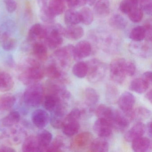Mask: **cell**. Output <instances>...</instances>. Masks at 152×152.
I'll return each instance as SVG.
<instances>
[{"mask_svg":"<svg viewBox=\"0 0 152 152\" xmlns=\"http://www.w3.org/2000/svg\"><path fill=\"white\" fill-rule=\"evenodd\" d=\"M22 148L24 152H41L37 136L31 135L26 137L23 142Z\"/></svg>","mask_w":152,"mask_h":152,"instance_id":"21","label":"cell"},{"mask_svg":"<svg viewBox=\"0 0 152 152\" xmlns=\"http://www.w3.org/2000/svg\"><path fill=\"white\" fill-rule=\"evenodd\" d=\"M60 101H62L58 97L54 95L47 94L45 95L42 103L46 110L51 112L56 108Z\"/></svg>","mask_w":152,"mask_h":152,"instance_id":"35","label":"cell"},{"mask_svg":"<svg viewBox=\"0 0 152 152\" xmlns=\"http://www.w3.org/2000/svg\"><path fill=\"white\" fill-rule=\"evenodd\" d=\"M92 139V135L90 132H82L73 139L71 143V148L76 150L83 149L90 145Z\"/></svg>","mask_w":152,"mask_h":152,"instance_id":"15","label":"cell"},{"mask_svg":"<svg viewBox=\"0 0 152 152\" xmlns=\"http://www.w3.org/2000/svg\"><path fill=\"white\" fill-rule=\"evenodd\" d=\"M32 53L35 58L40 62L46 61L48 58V49L45 44L41 42L34 43L32 46Z\"/></svg>","mask_w":152,"mask_h":152,"instance_id":"27","label":"cell"},{"mask_svg":"<svg viewBox=\"0 0 152 152\" xmlns=\"http://www.w3.org/2000/svg\"><path fill=\"white\" fill-rule=\"evenodd\" d=\"M45 96L44 86L39 83L28 86L23 95V100L26 105L36 107L41 104Z\"/></svg>","mask_w":152,"mask_h":152,"instance_id":"2","label":"cell"},{"mask_svg":"<svg viewBox=\"0 0 152 152\" xmlns=\"http://www.w3.org/2000/svg\"><path fill=\"white\" fill-rule=\"evenodd\" d=\"M138 0H123L120 3L119 8L122 13L128 14L131 11L137 7Z\"/></svg>","mask_w":152,"mask_h":152,"instance_id":"44","label":"cell"},{"mask_svg":"<svg viewBox=\"0 0 152 152\" xmlns=\"http://www.w3.org/2000/svg\"><path fill=\"white\" fill-rule=\"evenodd\" d=\"M45 76V68L36 58H26L19 66L18 79L27 86L39 83Z\"/></svg>","mask_w":152,"mask_h":152,"instance_id":"1","label":"cell"},{"mask_svg":"<svg viewBox=\"0 0 152 152\" xmlns=\"http://www.w3.org/2000/svg\"><path fill=\"white\" fill-rule=\"evenodd\" d=\"M146 129L147 131L148 134L150 137H152V131H151V122H149L146 125Z\"/></svg>","mask_w":152,"mask_h":152,"instance_id":"57","label":"cell"},{"mask_svg":"<svg viewBox=\"0 0 152 152\" xmlns=\"http://www.w3.org/2000/svg\"><path fill=\"white\" fill-rule=\"evenodd\" d=\"M152 90L150 89V90L148 91L147 92L146 94L145 95V98L151 103H152Z\"/></svg>","mask_w":152,"mask_h":152,"instance_id":"56","label":"cell"},{"mask_svg":"<svg viewBox=\"0 0 152 152\" xmlns=\"http://www.w3.org/2000/svg\"><path fill=\"white\" fill-rule=\"evenodd\" d=\"M132 143V148L134 152H147L151 147V141L147 137H140L134 140Z\"/></svg>","mask_w":152,"mask_h":152,"instance_id":"22","label":"cell"},{"mask_svg":"<svg viewBox=\"0 0 152 152\" xmlns=\"http://www.w3.org/2000/svg\"><path fill=\"white\" fill-rule=\"evenodd\" d=\"M20 119L21 115L19 112L11 111L5 117L0 119V131L3 132L7 129L17 125Z\"/></svg>","mask_w":152,"mask_h":152,"instance_id":"16","label":"cell"},{"mask_svg":"<svg viewBox=\"0 0 152 152\" xmlns=\"http://www.w3.org/2000/svg\"><path fill=\"white\" fill-rule=\"evenodd\" d=\"M149 86L150 85L142 78H137L130 83L129 88L136 93L143 94L147 91Z\"/></svg>","mask_w":152,"mask_h":152,"instance_id":"32","label":"cell"},{"mask_svg":"<svg viewBox=\"0 0 152 152\" xmlns=\"http://www.w3.org/2000/svg\"><path fill=\"white\" fill-rule=\"evenodd\" d=\"M50 120L48 112L43 109L35 110L31 115V120L33 124L38 129H42L48 125Z\"/></svg>","mask_w":152,"mask_h":152,"instance_id":"13","label":"cell"},{"mask_svg":"<svg viewBox=\"0 0 152 152\" xmlns=\"http://www.w3.org/2000/svg\"><path fill=\"white\" fill-rule=\"evenodd\" d=\"M145 31L144 26H138L133 28L130 33L129 37L134 42H141L145 39Z\"/></svg>","mask_w":152,"mask_h":152,"instance_id":"43","label":"cell"},{"mask_svg":"<svg viewBox=\"0 0 152 152\" xmlns=\"http://www.w3.org/2000/svg\"><path fill=\"white\" fill-rule=\"evenodd\" d=\"M141 78L150 86L152 84V72L150 71L145 72L143 73Z\"/></svg>","mask_w":152,"mask_h":152,"instance_id":"54","label":"cell"},{"mask_svg":"<svg viewBox=\"0 0 152 152\" xmlns=\"http://www.w3.org/2000/svg\"><path fill=\"white\" fill-rule=\"evenodd\" d=\"M44 68L45 75L50 80L62 81L64 83L66 81L64 71L54 61Z\"/></svg>","mask_w":152,"mask_h":152,"instance_id":"14","label":"cell"},{"mask_svg":"<svg viewBox=\"0 0 152 152\" xmlns=\"http://www.w3.org/2000/svg\"><path fill=\"white\" fill-rule=\"evenodd\" d=\"M41 7L47 5L48 0H37Z\"/></svg>","mask_w":152,"mask_h":152,"instance_id":"58","label":"cell"},{"mask_svg":"<svg viewBox=\"0 0 152 152\" xmlns=\"http://www.w3.org/2000/svg\"><path fill=\"white\" fill-rule=\"evenodd\" d=\"M88 65L87 79L91 83H97L102 80L106 73V65L96 58L91 59L87 63Z\"/></svg>","mask_w":152,"mask_h":152,"instance_id":"3","label":"cell"},{"mask_svg":"<svg viewBox=\"0 0 152 152\" xmlns=\"http://www.w3.org/2000/svg\"><path fill=\"white\" fill-rule=\"evenodd\" d=\"M109 122L113 128L119 131L123 132L129 127L130 121L124 113L113 109Z\"/></svg>","mask_w":152,"mask_h":152,"instance_id":"9","label":"cell"},{"mask_svg":"<svg viewBox=\"0 0 152 152\" xmlns=\"http://www.w3.org/2000/svg\"><path fill=\"white\" fill-rule=\"evenodd\" d=\"M136 101L134 95L130 92L125 91L119 97L117 104L120 109L126 115L131 113Z\"/></svg>","mask_w":152,"mask_h":152,"instance_id":"10","label":"cell"},{"mask_svg":"<svg viewBox=\"0 0 152 152\" xmlns=\"http://www.w3.org/2000/svg\"><path fill=\"white\" fill-rule=\"evenodd\" d=\"M109 24L113 28L118 30H123L127 26L128 22L122 16L115 15L111 18L109 20Z\"/></svg>","mask_w":152,"mask_h":152,"instance_id":"41","label":"cell"},{"mask_svg":"<svg viewBox=\"0 0 152 152\" xmlns=\"http://www.w3.org/2000/svg\"><path fill=\"white\" fill-rule=\"evenodd\" d=\"M6 8L9 13L15 12L17 8V3L15 0H4Z\"/></svg>","mask_w":152,"mask_h":152,"instance_id":"52","label":"cell"},{"mask_svg":"<svg viewBox=\"0 0 152 152\" xmlns=\"http://www.w3.org/2000/svg\"><path fill=\"white\" fill-rule=\"evenodd\" d=\"M145 131V126L141 121H137L125 133L124 136L127 142H132L138 138L142 137Z\"/></svg>","mask_w":152,"mask_h":152,"instance_id":"17","label":"cell"},{"mask_svg":"<svg viewBox=\"0 0 152 152\" xmlns=\"http://www.w3.org/2000/svg\"><path fill=\"white\" fill-rule=\"evenodd\" d=\"M41 152H45L46 148L49 145L53 139L51 132L46 130L40 132L37 136Z\"/></svg>","mask_w":152,"mask_h":152,"instance_id":"29","label":"cell"},{"mask_svg":"<svg viewBox=\"0 0 152 152\" xmlns=\"http://www.w3.org/2000/svg\"><path fill=\"white\" fill-rule=\"evenodd\" d=\"M15 151L14 148L7 146H2L0 147V152H15Z\"/></svg>","mask_w":152,"mask_h":152,"instance_id":"55","label":"cell"},{"mask_svg":"<svg viewBox=\"0 0 152 152\" xmlns=\"http://www.w3.org/2000/svg\"><path fill=\"white\" fill-rule=\"evenodd\" d=\"M48 7L55 17L61 15L65 10L64 2L61 0H50Z\"/></svg>","mask_w":152,"mask_h":152,"instance_id":"33","label":"cell"},{"mask_svg":"<svg viewBox=\"0 0 152 152\" xmlns=\"http://www.w3.org/2000/svg\"><path fill=\"white\" fill-rule=\"evenodd\" d=\"M75 48V60L87 57L91 52V46L90 43L87 41H82L78 42Z\"/></svg>","mask_w":152,"mask_h":152,"instance_id":"18","label":"cell"},{"mask_svg":"<svg viewBox=\"0 0 152 152\" xmlns=\"http://www.w3.org/2000/svg\"><path fill=\"white\" fill-rule=\"evenodd\" d=\"M64 28L57 24L50 28H47V34L44 39L47 46L51 49H55L59 47L63 42V36Z\"/></svg>","mask_w":152,"mask_h":152,"instance_id":"6","label":"cell"},{"mask_svg":"<svg viewBox=\"0 0 152 152\" xmlns=\"http://www.w3.org/2000/svg\"><path fill=\"white\" fill-rule=\"evenodd\" d=\"M109 149V144L104 138L99 137L92 140L90 145L91 152H106Z\"/></svg>","mask_w":152,"mask_h":152,"instance_id":"31","label":"cell"},{"mask_svg":"<svg viewBox=\"0 0 152 152\" xmlns=\"http://www.w3.org/2000/svg\"><path fill=\"white\" fill-rule=\"evenodd\" d=\"M16 101L15 97L11 93L0 95V111H8L14 107Z\"/></svg>","mask_w":152,"mask_h":152,"instance_id":"25","label":"cell"},{"mask_svg":"<svg viewBox=\"0 0 152 152\" xmlns=\"http://www.w3.org/2000/svg\"><path fill=\"white\" fill-rule=\"evenodd\" d=\"M151 114V111L149 109L143 107H139L135 110L132 109L130 114V119L131 121L135 120L140 121L148 119Z\"/></svg>","mask_w":152,"mask_h":152,"instance_id":"30","label":"cell"},{"mask_svg":"<svg viewBox=\"0 0 152 152\" xmlns=\"http://www.w3.org/2000/svg\"><path fill=\"white\" fill-rule=\"evenodd\" d=\"M15 23L11 20H8L1 24L0 25V42L2 43L10 38L15 32Z\"/></svg>","mask_w":152,"mask_h":152,"instance_id":"20","label":"cell"},{"mask_svg":"<svg viewBox=\"0 0 152 152\" xmlns=\"http://www.w3.org/2000/svg\"><path fill=\"white\" fill-rule=\"evenodd\" d=\"M84 34L83 29L80 26L76 25L69 26L64 29L63 36L67 39L72 40H76L81 39Z\"/></svg>","mask_w":152,"mask_h":152,"instance_id":"23","label":"cell"},{"mask_svg":"<svg viewBox=\"0 0 152 152\" xmlns=\"http://www.w3.org/2000/svg\"><path fill=\"white\" fill-rule=\"evenodd\" d=\"M80 128L79 121H71L65 123L62 129L63 132L65 135L71 137L78 132Z\"/></svg>","mask_w":152,"mask_h":152,"instance_id":"36","label":"cell"},{"mask_svg":"<svg viewBox=\"0 0 152 152\" xmlns=\"http://www.w3.org/2000/svg\"><path fill=\"white\" fill-rule=\"evenodd\" d=\"M136 65L133 62L126 61L125 66L126 75L129 76H133L136 72Z\"/></svg>","mask_w":152,"mask_h":152,"instance_id":"50","label":"cell"},{"mask_svg":"<svg viewBox=\"0 0 152 152\" xmlns=\"http://www.w3.org/2000/svg\"><path fill=\"white\" fill-rule=\"evenodd\" d=\"M147 43L141 42H134L129 46V51L133 55L143 58L149 57L151 55V46Z\"/></svg>","mask_w":152,"mask_h":152,"instance_id":"11","label":"cell"},{"mask_svg":"<svg viewBox=\"0 0 152 152\" xmlns=\"http://www.w3.org/2000/svg\"><path fill=\"white\" fill-rule=\"evenodd\" d=\"M130 20L133 23H137L142 20L143 17V12L140 8H135L128 14Z\"/></svg>","mask_w":152,"mask_h":152,"instance_id":"46","label":"cell"},{"mask_svg":"<svg viewBox=\"0 0 152 152\" xmlns=\"http://www.w3.org/2000/svg\"><path fill=\"white\" fill-rule=\"evenodd\" d=\"M41 19L44 23L48 24H52L55 21L56 17L52 15L48 8V5L41 7L40 11Z\"/></svg>","mask_w":152,"mask_h":152,"instance_id":"45","label":"cell"},{"mask_svg":"<svg viewBox=\"0 0 152 152\" xmlns=\"http://www.w3.org/2000/svg\"><path fill=\"white\" fill-rule=\"evenodd\" d=\"M73 74L77 78L82 79L87 76L88 73V65L87 63L79 62L72 67Z\"/></svg>","mask_w":152,"mask_h":152,"instance_id":"40","label":"cell"},{"mask_svg":"<svg viewBox=\"0 0 152 152\" xmlns=\"http://www.w3.org/2000/svg\"><path fill=\"white\" fill-rule=\"evenodd\" d=\"M65 146V142L62 136H58L51 141L49 145L46 148L45 152H61Z\"/></svg>","mask_w":152,"mask_h":152,"instance_id":"39","label":"cell"},{"mask_svg":"<svg viewBox=\"0 0 152 152\" xmlns=\"http://www.w3.org/2000/svg\"><path fill=\"white\" fill-rule=\"evenodd\" d=\"M113 108L101 104L95 109V114L98 118L105 119L109 121L113 113Z\"/></svg>","mask_w":152,"mask_h":152,"instance_id":"37","label":"cell"},{"mask_svg":"<svg viewBox=\"0 0 152 152\" xmlns=\"http://www.w3.org/2000/svg\"><path fill=\"white\" fill-rule=\"evenodd\" d=\"M15 85L12 76L7 72H0V91L5 92L10 91Z\"/></svg>","mask_w":152,"mask_h":152,"instance_id":"24","label":"cell"},{"mask_svg":"<svg viewBox=\"0 0 152 152\" xmlns=\"http://www.w3.org/2000/svg\"><path fill=\"white\" fill-rule=\"evenodd\" d=\"M2 132L3 138L7 143L12 145L21 144L27 136L26 131L18 124L7 129Z\"/></svg>","mask_w":152,"mask_h":152,"instance_id":"8","label":"cell"},{"mask_svg":"<svg viewBox=\"0 0 152 152\" xmlns=\"http://www.w3.org/2000/svg\"><path fill=\"white\" fill-rule=\"evenodd\" d=\"M61 1H64V2H67V1H68V0H61Z\"/></svg>","mask_w":152,"mask_h":152,"instance_id":"60","label":"cell"},{"mask_svg":"<svg viewBox=\"0 0 152 152\" xmlns=\"http://www.w3.org/2000/svg\"><path fill=\"white\" fill-rule=\"evenodd\" d=\"M126 60L124 58L114 59L110 64V75L115 83L121 84L125 80L126 76L125 66Z\"/></svg>","mask_w":152,"mask_h":152,"instance_id":"5","label":"cell"},{"mask_svg":"<svg viewBox=\"0 0 152 152\" xmlns=\"http://www.w3.org/2000/svg\"><path fill=\"white\" fill-rule=\"evenodd\" d=\"M82 112L79 108H74L70 112V113L66 115L64 123L68 122L79 121Z\"/></svg>","mask_w":152,"mask_h":152,"instance_id":"47","label":"cell"},{"mask_svg":"<svg viewBox=\"0 0 152 152\" xmlns=\"http://www.w3.org/2000/svg\"><path fill=\"white\" fill-rule=\"evenodd\" d=\"M112 129L113 127L109 122L102 118H98L93 125L94 132L99 137L104 138L112 134Z\"/></svg>","mask_w":152,"mask_h":152,"instance_id":"12","label":"cell"},{"mask_svg":"<svg viewBox=\"0 0 152 152\" xmlns=\"http://www.w3.org/2000/svg\"><path fill=\"white\" fill-rule=\"evenodd\" d=\"M145 31V39L147 42H151L152 41V26L149 23L146 24L144 26Z\"/></svg>","mask_w":152,"mask_h":152,"instance_id":"53","label":"cell"},{"mask_svg":"<svg viewBox=\"0 0 152 152\" xmlns=\"http://www.w3.org/2000/svg\"><path fill=\"white\" fill-rule=\"evenodd\" d=\"M47 34V28L39 23L33 25L29 30L28 34V40L34 42L38 39H45Z\"/></svg>","mask_w":152,"mask_h":152,"instance_id":"19","label":"cell"},{"mask_svg":"<svg viewBox=\"0 0 152 152\" xmlns=\"http://www.w3.org/2000/svg\"><path fill=\"white\" fill-rule=\"evenodd\" d=\"M119 97V91L117 88L112 84H107L105 91L107 101L110 104H114L117 101Z\"/></svg>","mask_w":152,"mask_h":152,"instance_id":"38","label":"cell"},{"mask_svg":"<svg viewBox=\"0 0 152 152\" xmlns=\"http://www.w3.org/2000/svg\"><path fill=\"white\" fill-rule=\"evenodd\" d=\"M95 14L99 17H105L110 13V2L109 0H98L95 3Z\"/></svg>","mask_w":152,"mask_h":152,"instance_id":"26","label":"cell"},{"mask_svg":"<svg viewBox=\"0 0 152 152\" xmlns=\"http://www.w3.org/2000/svg\"><path fill=\"white\" fill-rule=\"evenodd\" d=\"M72 59L75 60V49L73 45H67L54 52L53 61L63 70L68 67Z\"/></svg>","mask_w":152,"mask_h":152,"instance_id":"4","label":"cell"},{"mask_svg":"<svg viewBox=\"0 0 152 152\" xmlns=\"http://www.w3.org/2000/svg\"><path fill=\"white\" fill-rule=\"evenodd\" d=\"M86 3H88L90 6H93L96 1V0H86Z\"/></svg>","mask_w":152,"mask_h":152,"instance_id":"59","label":"cell"},{"mask_svg":"<svg viewBox=\"0 0 152 152\" xmlns=\"http://www.w3.org/2000/svg\"><path fill=\"white\" fill-rule=\"evenodd\" d=\"M67 106V102L60 101L56 108L50 112L51 115L50 122L53 128L56 129H62L64 124Z\"/></svg>","mask_w":152,"mask_h":152,"instance_id":"7","label":"cell"},{"mask_svg":"<svg viewBox=\"0 0 152 152\" xmlns=\"http://www.w3.org/2000/svg\"><path fill=\"white\" fill-rule=\"evenodd\" d=\"M152 1L151 0H142L141 3V9L143 12L147 15H151L152 13Z\"/></svg>","mask_w":152,"mask_h":152,"instance_id":"49","label":"cell"},{"mask_svg":"<svg viewBox=\"0 0 152 152\" xmlns=\"http://www.w3.org/2000/svg\"><path fill=\"white\" fill-rule=\"evenodd\" d=\"M67 2L69 7L73 9L80 7L87 3L86 0H68Z\"/></svg>","mask_w":152,"mask_h":152,"instance_id":"51","label":"cell"},{"mask_svg":"<svg viewBox=\"0 0 152 152\" xmlns=\"http://www.w3.org/2000/svg\"><path fill=\"white\" fill-rule=\"evenodd\" d=\"M64 20L68 25H76L81 23L80 13L73 9L68 10L65 14Z\"/></svg>","mask_w":152,"mask_h":152,"instance_id":"34","label":"cell"},{"mask_svg":"<svg viewBox=\"0 0 152 152\" xmlns=\"http://www.w3.org/2000/svg\"><path fill=\"white\" fill-rule=\"evenodd\" d=\"M2 48L6 51L13 50L17 46V42L15 39L9 38L1 43Z\"/></svg>","mask_w":152,"mask_h":152,"instance_id":"48","label":"cell"},{"mask_svg":"<svg viewBox=\"0 0 152 152\" xmlns=\"http://www.w3.org/2000/svg\"><path fill=\"white\" fill-rule=\"evenodd\" d=\"M99 95L93 88H87L84 91V101L86 105L93 108L99 100Z\"/></svg>","mask_w":152,"mask_h":152,"instance_id":"28","label":"cell"},{"mask_svg":"<svg viewBox=\"0 0 152 152\" xmlns=\"http://www.w3.org/2000/svg\"><path fill=\"white\" fill-rule=\"evenodd\" d=\"M81 22L86 25H89L94 20V14L91 10L88 7L82 9L80 12Z\"/></svg>","mask_w":152,"mask_h":152,"instance_id":"42","label":"cell"}]
</instances>
